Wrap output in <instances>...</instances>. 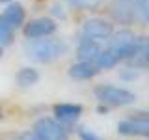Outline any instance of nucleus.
<instances>
[{
  "instance_id": "nucleus-1",
  "label": "nucleus",
  "mask_w": 149,
  "mask_h": 140,
  "mask_svg": "<svg viewBox=\"0 0 149 140\" xmlns=\"http://www.w3.org/2000/svg\"><path fill=\"white\" fill-rule=\"evenodd\" d=\"M67 52V45L62 39H36L26 47V56L39 64H50Z\"/></svg>"
},
{
  "instance_id": "nucleus-2",
  "label": "nucleus",
  "mask_w": 149,
  "mask_h": 140,
  "mask_svg": "<svg viewBox=\"0 0 149 140\" xmlns=\"http://www.w3.org/2000/svg\"><path fill=\"white\" fill-rule=\"evenodd\" d=\"M140 39H142V37H136L132 32L121 30V32H118V34H114V36L108 37V41H110L108 49L118 56L119 62H123V60H130L134 54H136V50L140 47Z\"/></svg>"
},
{
  "instance_id": "nucleus-3",
  "label": "nucleus",
  "mask_w": 149,
  "mask_h": 140,
  "mask_svg": "<svg viewBox=\"0 0 149 140\" xmlns=\"http://www.w3.org/2000/svg\"><path fill=\"white\" fill-rule=\"evenodd\" d=\"M95 97L104 105L110 106H127L132 105L136 101V93H132L130 90L119 86H108V84H102V86L95 88Z\"/></svg>"
},
{
  "instance_id": "nucleus-4",
  "label": "nucleus",
  "mask_w": 149,
  "mask_h": 140,
  "mask_svg": "<svg viewBox=\"0 0 149 140\" xmlns=\"http://www.w3.org/2000/svg\"><path fill=\"white\" fill-rule=\"evenodd\" d=\"M34 133L41 140H67V131L52 118H39L34 123Z\"/></svg>"
},
{
  "instance_id": "nucleus-5",
  "label": "nucleus",
  "mask_w": 149,
  "mask_h": 140,
  "mask_svg": "<svg viewBox=\"0 0 149 140\" xmlns=\"http://www.w3.org/2000/svg\"><path fill=\"white\" fill-rule=\"evenodd\" d=\"M112 36V24L104 19H88L82 26V39L104 41Z\"/></svg>"
},
{
  "instance_id": "nucleus-6",
  "label": "nucleus",
  "mask_w": 149,
  "mask_h": 140,
  "mask_svg": "<svg viewBox=\"0 0 149 140\" xmlns=\"http://www.w3.org/2000/svg\"><path fill=\"white\" fill-rule=\"evenodd\" d=\"M56 32V22L52 19H36V21H30L24 26V36L28 39H39V37H47L50 34Z\"/></svg>"
},
{
  "instance_id": "nucleus-7",
  "label": "nucleus",
  "mask_w": 149,
  "mask_h": 140,
  "mask_svg": "<svg viewBox=\"0 0 149 140\" xmlns=\"http://www.w3.org/2000/svg\"><path fill=\"white\" fill-rule=\"evenodd\" d=\"M118 133L123 136H147L149 134V121L140 120H123L118 123Z\"/></svg>"
},
{
  "instance_id": "nucleus-8",
  "label": "nucleus",
  "mask_w": 149,
  "mask_h": 140,
  "mask_svg": "<svg viewBox=\"0 0 149 140\" xmlns=\"http://www.w3.org/2000/svg\"><path fill=\"white\" fill-rule=\"evenodd\" d=\"M54 114H56V120L60 123H73V121H77L80 118L82 106L73 105V103H62V105L54 106Z\"/></svg>"
},
{
  "instance_id": "nucleus-9",
  "label": "nucleus",
  "mask_w": 149,
  "mask_h": 140,
  "mask_svg": "<svg viewBox=\"0 0 149 140\" xmlns=\"http://www.w3.org/2000/svg\"><path fill=\"white\" fill-rule=\"evenodd\" d=\"M101 69H97L93 62H78V64H73L71 69H69V77L71 78H77V80H90L93 78Z\"/></svg>"
},
{
  "instance_id": "nucleus-10",
  "label": "nucleus",
  "mask_w": 149,
  "mask_h": 140,
  "mask_svg": "<svg viewBox=\"0 0 149 140\" xmlns=\"http://www.w3.org/2000/svg\"><path fill=\"white\" fill-rule=\"evenodd\" d=\"M2 19L11 28H17V26H21L22 22H24V9H22V6L19 2H11L6 9H4Z\"/></svg>"
},
{
  "instance_id": "nucleus-11",
  "label": "nucleus",
  "mask_w": 149,
  "mask_h": 140,
  "mask_svg": "<svg viewBox=\"0 0 149 140\" xmlns=\"http://www.w3.org/2000/svg\"><path fill=\"white\" fill-rule=\"evenodd\" d=\"M91 62H93V65H95L97 69H112V67H116V65L119 64V60L110 49H104V50H99Z\"/></svg>"
},
{
  "instance_id": "nucleus-12",
  "label": "nucleus",
  "mask_w": 149,
  "mask_h": 140,
  "mask_svg": "<svg viewBox=\"0 0 149 140\" xmlns=\"http://www.w3.org/2000/svg\"><path fill=\"white\" fill-rule=\"evenodd\" d=\"M99 50H101V47H99L97 41L82 39V43L78 45V49H77V56L80 58V62H91Z\"/></svg>"
},
{
  "instance_id": "nucleus-13",
  "label": "nucleus",
  "mask_w": 149,
  "mask_h": 140,
  "mask_svg": "<svg viewBox=\"0 0 149 140\" xmlns=\"http://www.w3.org/2000/svg\"><path fill=\"white\" fill-rule=\"evenodd\" d=\"M37 80H39V73H37L34 67H22L17 75V82L24 88L34 86V84H37Z\"/></svg>"
},
{
  "instance_id": "nucleus-14",
  "label": "nucleus",
  "mask_w": 149,
  "mask_h": 140,
  "mask_svg": "<svg viewBox=\"0 0 149 140\" xmlns=\"http://www.w3.org/2000/svg\"><path fill=\"white\" fill-rule=\"evenodd\" d=\"M147 52H149L147 41H146V37H142V39H140V47H138L136 54L130 58V62L136 65V67H146V65H147Z\"/></svg>"
},
{
  "instance_id": "nucleus-15",
  "label": "nucleus",
  "mask_w": 149,
  "mask_h": 140,
  "mask_svg": "<svg viewBox=\"0 0 149 140\" xmlns=\"http://www.w3.org/2000/svg\"><path fill=\"white\" fill-rule=\"evenodd\" d=\"M132 6H134V13L140 17V21L147 22V19H149V0H134Z\"/></svg>"
},
{
  "instance_id": "nucleus-16",
  "label": "nucleus",
  "mask_w": 149,
  "mask_h": 140,
  "mask_svg": "<svg viewBox=\"0 0 149 140\" xmlns=\"http://www.w3.org/2000/svg\"><path fill=\"white\" fill-rule=\"evenodd\" d=\"M11 37H13V28L4 21L2 15H0V47L11 43Z\"/></svg>"
},
{
  "instance_id": "nucleus-17",
  "label": "nucleus",
  "mask_w": 149,
  "mask_h": 140,
  "mask_svg": "<svg viewBox=\"0 0 149 140\" xmlns=\"http://www.w3.org/2000/svg\"><path fill=\"white\" fill-rule=\"evenodd\" d=\"M78 134H80L82 140H101L95 133H91V131H88V129H80V131H78Z\"/></svg>"
},
{
  "instance_id": "nucleus-18",
  "label": "nucleus",
  "mask_w": 149,
  "mask_h": 140,
  "mask_svg": "<svg viewBox=\"0 0 149 140\" xmlns=\"http://www.w3.org/2000/svg\"><path fill=\"white\" fill-rule=\"evenodd\" d=\"M15 140H41V138L37 136V134L34 133V131H32V133L28 131V133H22V134H19V136H17Z\"/></svg>"
},
{
  "instance_id": "nucleus-19",
  "label": "nucleus",
  "mask_w": 149,
  "mask_h": 140,
  "mask_svg": "<svg viewBox=\"0 0 149 140\" xmlns=\"http://www.w3.org/2000/svg\"><path fill=\"white\" fill-rule=\"evenodd\" d=\"M71 6H77V8H84V6H90L91 0H69Z\"/></svg>"
},
{
  "instance_id": "nucleus-20",
  "label": "nucleus",
  "mask_w": 149,
  "mask_h": 140,
  "mask_svg": "<svg viewBox=\"0 0 149 140\" xmlns=\"http://www.w3.org/2000/svg\"><path fill=\"white\" fill-rule=\"evenodd\" d=\"M0 56H2V47H0Z\"/></svg>"
},
{
  "instance_id": "nucleus-21",
  "label": "nucleus",
  "mask_w": 149,
  "mask_h": 140,
  "mask_svg": "<svg viewBox=\"0 0 149 140\" xmlns=\"http://www.w3.org/2000/svg\"><path fill=\"white\" fill-rule=\"evenodd\" d=\"M0 118H2V110H0Z\"/></svg>"
},
{
  "instance_id": "nucleus-22",
  "label": "nucleus",
  "mask_w": 149,
  "mask_h": 140,
  "mask_svg": "<svg viewBox=\"0 0 149 140\" xmlns=\"http://www.w3.org/2000/svg\"><path fill=\"white\" fill-rule=\"evenodd\" d=\"M0 2H6V0H0Z\"/></svg>"
}]
</instances>
